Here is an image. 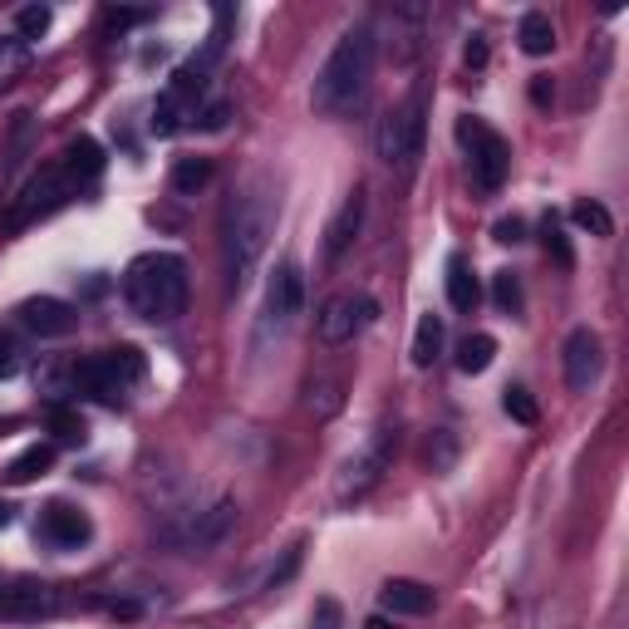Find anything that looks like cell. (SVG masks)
Segmentation results:
<instances>
[{
    "label": "cell",
    "instance_id": "1",
    "mask_svg": "<svg viewBox=\"0 0 629 629\" xmlns=\"http://www.w3.org/2000/svg\"><path fill=\"white\" fill-rule=\"evenodd\" d=\"M276 231V197L266 182L241 187L227 202V222H222V256H227V286L246 290L251 271L266 256V241Z\"/></svg>",
    "mask_w": 629,
    "mask_h": 629
},
{
    "label": "cell",
    "instance_id": "2",
    "mask_svg": "<svg viewBox=\"0 0 629 629\" xmlns=\"http://www.w3.org/2000/svg\"><path fill=\"white\" fill-rule=\"evenodd\" d=\"M374 50H379V40H374V30H369V25L344 30L340 40H335V50H330L325 64H320V74H315V89H310L315 114L340 118V114H349V109L364 99L369 74H374Z\"/></svg>",
    "mask_w": 629,
    "mask_h": 629
},
{
    "label": "cell",
    "instance_id": "3",
    "mask_svg": "<svg viewBox=\"0 0 629 629\" xmlns=\"http://www.w3.org/2000/svg\"><path fill=\"white\" fill-rule=\"evenodd\" d=\"M123 300L138 320L172 325L187 310V261L177 251H143L123 271Z\"/></svg>",
    "mask_w": 629,
    "mask_h": 629
},
{
    "label": "cell",
    "instance_id": "4",
    "mask_svg": "<svg viewBox=\"0 0 629 629\" xmlns=\"http://www.w3.org/2000/svg\"><path fill=\"white\" fill-rule=\"evenodd\" d=\"M138 379H143V354H138L133 344L74 364V389L89 394L94 403H109V408H118V403L128 399V389H133Z\"/></svg>",
    "mask_w": 629,
    "mask_h": 629
},
{
    "label": "cell",
    "instance_id": "5",
    "mask_svg": "<svg viewBox=\"0 0 629 629\" xmlns=\"http://www.w3.org/2000/svg\"><path fill=\"white\" fill-rule=\"evenodd\" d=\"M458 143L467 148V168H472V182L482 192H497L507 182V168H512V148L497 128H487L482 118H458Z\"/></svg>",
    "mask_w": 629,
    "mask_h": 629
},
{
    "label": "cell",
    "instance_id": "6",
    "mask_svg": "<svg viewBox=\"0 0 629 629\" xmlns=\"http://www.w3.org/2000/svg\"><path fill=\"white\" fill-rule=\"evenodd\" d=\"M374 148H379V158H384L389 168H408V163L423 153V99H418V94L379 118Z\"/></svg>",
    "mask_w": 629,
    "mask_h": 629
},
{
    "label": "cell",
    "instance_id": "7",
    "mask_svg": "<svg viewBox=\"0 0 629 629\" xmlns=\"http://www.w3.org/2000/svg\"><path fill=\"white\" fill-rule=\"evenodd\" d=\"M374 315H379L374 295H354V290H344V295H330V300L320 305L315 330H320V340L325 344H349L354 335H364V330L374 325Z\"/></svg>",
    "mask_w": 629,
    "mask_h": 629
},
{
    "label": "cell",
    "instance_id": "8",
    "mask_svg": "<svg viewBox=\"0 0 629 629\" xmlns=\"http://www.w3.org/2000/svg\"><path fill=\"white\" fill-rule=\"evenodd\" d=\"M300 310H305V276H300L295 261H281L271 271V281H266V335L271 330L286 335Z\"/></svg>",
    "mask_w": 629,
    "mask_h": 629
},
{
    "label": "cell",
    "instance_id": "9",
    "mask_svg": "<svg viewBox=\"0 0 629 629\" xmlns=\"http://www.w3.org/2000/svg\"><path fill=\"white\" fill-rule=\"evenodd\" d=\"M394 453H399V428H379V433L369 438V448H364L359 458L344 467L340 492H344V497H359V492H369V487H374V482L389 472Z\"/></svg>",
    "mask_w": 629,
    "mask_h": 629
},
{
    "label": "cell",
    "instance_id": "10",
    "mask_svg": "<svg viewBox=\"0 0 629 629\" xmlns=\"http://www.w3.org/2000/svg\"><path fill=\"white\" fill-rule=\"evenodd\" d=\"M15 315H20V325H25L30 335H40V340H69V335L79 330V310H74L69 300H55V295H30Z\"/></svg>",
    "mask_w": 629,
    "mask_h": 629
},
{
    "label": "cell",
    "instance_id": "11",
    "mask_svg": "<svg viewBox=\"0 0 629 629\" xmlns=\"http://www.w3.org/2000/svg\"><path fill=\"white\" fill-rule=\"evenodd\" d=\"M561 359H566V384H571V394H590V384L600 379V364H605L600 335H595L590 325L571 330V335H566V349H561Z\"/></svg>",
    "mask_w": 629,
    "mask_h": 629
},
{
    "label": "cell",
    "instance_id": "12",
    "mask_svg": "<svg viewBox=\"0 0 629 629\" xmlns=\"http://www.w3.org/2000/svg\"><path fill=\"white\" fill-rule=\"evenodd\" d=\"M35 536L45 541V546H55V551H79L89 536H94V526H89V516L79 512V507H69V502H50L40 521H35Z\"/></svg>",
    "mask_w": 629,
    "mask_h": 629
},
{
    "label": "cell",
    "instance_id": "13",
    "mask_svg": "<svg viewBox=\"0 0 629 629\" xmlns=\"http://www.w3.org/2000/svg\"><path fill=\"white\" fill-rule=\"evenodd\" d=\"M64 177L59 172H40L25 192H20V202H15V212H10V227H30V222H40V217H50L59 202H64Z\"/></svg>",
    "mask_w": 629,
    "mask_h": 629
},
{
    "label": "cell",
    "instance_id": "14",
    "mask_svg": "<svg viewBox=\"0 0 629 629\" xmlns=\"http://www.w3.org/2000/svg\"><path fill=\"white\" fill-rule=\"evenodd\" d=\"M231 526H236V502L222 497L212 512H197V521L187 526V551H212L222 536H227Z\"/></svg>",
    "mask_w": 629,
    "mask_h": 629
},
{
    "label": "cell",
    "instance_id": "15",
    "mask_svg": "<svg viewBox=\"0 0 629 629\" xmlns=\"http://www.w3.org/2000/svg\"><path fill=\"white\" fill-rule=\"evenodd\" d=\"M359 227H364V192L354 187L349 197H344V207L335 212V222H330V231H325V256L335 261V256H344L349 246H354V236H359Z\"/></svg>",
    "mask_w": 629,
    "mask_h": 629
},
{
    "label": "cell",
    "instance_id": "16",
    "mask_svg": "<svg viewBox=\"0 0 629 629\" xmlns=\"http://www.w3.org/2000/svg\"><path fill=\"white\" fill-rule=\"evenodd\" d=\"M379 605H384L389 615H428V610L438 605V595H433L428 585H418V580H384Z\"/></svg>",
    "mask_w": 629,
    "mask_h": 629
},
{
    "label": "cell",
    "instance_id": "17",
    "mask_svg": "<svg viewBox=\"0 0 629 629\" xmlns=\"http://www.w3.org/2000/svg\"><path fill=\"white\" fill-rule=\"evenodd\" d=\"M516 40H521V50H526L531 59L551 55V50H556V25H551V15L526 10V15H521V25H516Z\"/></svg>",
    "mask_w": 629,
    "mask_h": 629
},
{
    "label": "cell",
    "instance_id": "18",
    "mask_svg": "<svg viewBox=\"0 0 629 629\" xmlns=\"http://www.w3.org/2000/svg\"><path fill=\"white\" fill-rule=\"evenodd\" d=\"M477 300H482L477 276L467 271V261H462V256H453V261H448V305L462 310V315H472V310H477Z\"/></svg>",
    "mask_w": 629,
    "mask_h": 629
},
{
    "label": "cell",
    "instance_id": "19",
    "mask_svg": "<svg viewBox=\"0 0 629 629\" xmlns=\"http://www.w3.org/2000/svg\"><path fill=\"white\" fill-rule=\"evenodd\" d=\"M187 123H197V109H192L187 99H177V94H163V99L153 104V133H158V138H172V133H182Z\"/></svg>",
    "mask_w": 629,
    "mask_h": 629
},
{
    "label": "cell",
    "instance_id": "20",
    "mask_svg": "<svg viewBox=\"0 0 629 629\" xmlns=\"http://www.w3.org/2000/svg\"><path fill=\"white\" fill-rule=\"evenodd\" d=\"M413 364L418 369H433V359L443 354V315H423L418 320V330H413Z\"/></svg>",
    "mask_w": 629,
    "mask_h": 629
},
{
    "label": "cell",
    "instance_id": "21",
    "mask_svg": "<svg viewBox=\"0 0 629 629\" xmlns=\"http://www.w3.org/2000/svg\"><path fill=\"white\" fill-rule=\"evenodd\" d=\"M64 168H69V177L89 182V177H99V172H104V148H99L94 138H74V143H69V153H64Z\"/></svg>",
    "mask_w": 629,
    "mask_h": 629
},
{
    "label": "cell",
    "instance_id": "22",
    "mask_svg": "<svg viewBox=\"0 0 629 629\" xmlns=\"http://www.w3.org/2000/svg\"><path fill=\"white\" fill-rule=\"evenodd\" d=\"M50 467H55V448H50V443H35V448H25L20 458L10 462V472H5V477L20 487V482H35V477H45Z\"/></svg>",
    "mask_w": 629,
    "mask_h": 629
},
{
    "label": "cell",
    "instance_id": "23",
    "mask_svg": "<svg viewBox=\"0 0 629 629\" xmlns=\"http://www.w3.org/2000/svg\"><path fill=\"white\" fill-rule=\"evenodd\" d=\"M492 359H497V340H492V335H467V340L458 344V369L462 374H487Z\"/></svg>",
    "mask_w": 629,
    "mask_h": 629
},
{
    "label": "cell",
    "instance_id": "24",
    "mask_svg": "<svg viewBox=\"0 0 629 629\" xmlns=\"http://www.w3.org/2000/svg\"><path fill=\"white\" fill-rule=\"evenodd\" d=\"M207 182H212V158H177V168H172V192L192 197V192H202Z\"/></svg>",
    "mask_w": 629,
    "mask_h": 629
},
{
    "label": "cell",
    "instance_id": "25",
    "mask_svg": "<svg viewBox=\"0 0 629 629\" xmlns=\"http://www.w3.org/2000/svg\"><path fill=\"white\" fill-rule=\"evenodd\" d=\"M571 222L580 231H590V236H615V217H610V212H605L595 197H580V202H575V207H571Z\"/></svg>",
    "mask_w": 629,
    "mask_h": 629
},
{
    "label": "cell",
    "instance_id": "26",
    "mask_svg": "<svg viewBox=\"0 0 629 629\" xmlns=\"http://www.w3.org/2000/svg\"><path fill=\"white\" fill-rule=\"evenodd\" d=\"M25 64H30V45L15 40V35H5V40H0V89H5L10 79H20Z\"/></svg>",
    "mask_w": 629,
    "mask_h": 629
},
{
    "label": "cell",
    "instance_id": "27",
    "mask_svg": "<svg viewBox=\"0 0 629 629\" xmlns=\"http://www.w3.org/2000/svg\"><path fill=\"white\" fill-rule=\"evenodd\" d=\"M541 246H546V256H551L561 271H571V266H575V251H571V241H566V231H561L556 217H546V222H541Z\"/></svg>",
    "mask_w": 629,
    "mask_h": 629
},
{
    "label": "cell",
    "instance_id": "28",
    "mask_svg": "<svg viewBox=\"0 0 629 629\" xmlns=\"http://www.w3.org/2000/svg\"><path fill=\"white\" fill-rule=\"evenodd\" d=\"M50 20H55V10H50V5H25V10L15 15V40H25V45H30V40H40V35L50 30Z\"/></svg>",
    "mask_w": 629,
    "mask_h": 629
},
{
    "label": "cell",
    "instance_id": "29",
    "mask_svg": "<svg viewBox=\"0 0 629 629\" xmlns=\"http://www.w3.org/2000/svg\"><path fill=\"white\" fill-rule=\"evenodd\" d=\"M502 408H507V418H512V423H521V428H536V418H541L536 399H531L521 384H512V389L502 394Z\"/></svg>",
    "mask_w": 629,
    "mask_h": 629
},
{
    "label": "cell",
    "instance_id": "30",
    "mask_svg": "<svg viewBox=\"0 0 629 629\" xmlns=\"http://www.w3.org/2000/svg\"><path fill=\"white\" fill-rule=\"evenodd\" d=\"M50 428H55L59 443H84V433H89V428H84V418H79L74 408H64V403L50 408Z\"/></svg>",
    "mask_w": 629,
    "mask_h": 629
},
{
    "label": "cell",
    "instance_id": "31",
    "mask_svg": "<svg viewBox=\"0 0 629 629\" xmlns=\"http://www.w3.org/2000/svg\"><path fill=\"white\" fill-rule=\"evenodd\" d=\"M492 300H497V310L521 315V281H516V271H497L492 276Z\"/></svg>",
    "mask_w": 629,
    "mask_h": 629
},
{
    "label": "cell",
    "instance_id": "32",
    "mask_svg": "<svg viewBox=\"0 0 629 629\" xmlns=\"http://www.w3.org/2000/svg\"><path fill=\"white\" fill-rule=\"evenodd\" d=\"M458 458V443H453V433H433L428 438V462H433V472H448Z\"/></svg>",
    "mask_w": 629,
    "mask_h": 629
},
{
    "label": "cell",
    "instance_id": "33",
    "mask_svg": "<svg viewBox=\"0 0 629 629\" xmlns=\"http://www.w3.org/2000/svg\"><path fill=\"white\" fill-rule=\"evenodd\" d=\"M15 369H20V344L10 330H0V379H10Z\"/></svg>",
    "mask_w": 629,
    "mask_h": 629
},
{
    "label": "cell",
    "instance_id": "34",
    "mask_svg": "<svg viewBox=\"0 0 629 629\" xmlns=\"http://www.w3.org/2000/svg\"><path fill=\"white\" fill-rule=\"evenodd\" d=\"M492 236H497L502 246H516V241H526V222H521V217H502V222L492 227Z\"/></svg>",
    "mask_w": 629,
    "mask_h": 629
},
{
    "label": "cell",
    "instance_id": "35",
    "mask_svg": "<svg viewBox=\"0 0 629 629\" xmlns=\"http://www.w3.org/2000/svg\"><path fill=\"white\" fill-rule=\"evenodd\" d=\"M227 104H207V109H197V128H207V133H217V128H227Z\"/></svg>",
    "mask_w": 629,
    "mask_h": 629
},
{
    "label": "cell",
    "instance_id": "36",
    "mask_svg": "<svg viewBox=\"0 0 629 629\" xmlns=\"http://www.w3.org/2000/svg\"><path fill=\"white\" fill-rule=\"evenodd\" d=\"M148 10H109V30H128V25H143Z\"/></svg>",
    "mask_w": 629,
    "mask_h": 629
},
{
    "label": "cell",
    "instance_id": "37",
    "mask_svg": "<svg viewBox=\"0 0 629 629\" xmlns=\"http://www.w3.org/2000/svg\"><path fill=\"white\" fill-rule=\"evenodd\" d=\"M551 99H556V89H551V79H541V74H536V79H531V104H536V109H546Z\"/></svg>",
    "mask_w": 629,
    "mask_h": 629
},
{
    "label": "cell",
    "instance_id": "38",
    "mask_svg": "<svg viewBox=\"0 0 629 629\" xmlns=\"http://www.w3.org/2000/svg\"><path fill=\"white\" fill-rule=\"evenodd\" d=\"M462 59H467L472 69H482V64H487V40H482V35H472V40H467V50H462Z\"/></svg>",
    "mask_w": 629,
    "mask_h": 629
},
{
    "label": "cell",
    "instance_id": "39",
    "mask_svg": "<svg viewBox=\"0 0 629 629\" xmlns=\"http://www.w3.org/2000/svg\"><path fill=\"white\" fill-rule=\"evenodd\" d=\"M109 610H114L118 620H138V605H133V600H114Z\"/></svg>",
    "mask_w": 629,
    "mask_h": 629
},
{
    "label": "cell",
    "instance_id": "40",
    "mask_svg": "<svg viewBox=\"0 0 629 629\" xmlns=\"http://www.w3.org/2000/svg\"><path fill=\"white\" fill-rule=\"evenodd\" d=\"M10 516H15V507H10V502H0V531L10 526Z\"/></svg>",
    "mask_w": 629,
    "mask_h": 629
},
{
    "label": "cell",
    "instance_id": "41",
    "mask_svg": "<svg viewBox=\"0 0 629 629\" xmlns=\"http://www.w3.org/2000/svg\"><path fill=\"white\" fill-rule=\"evenodd\" d=\"M364 629H389V620H384V615H374V620H369Z\"/></svg>",
    "mask_w": 629,
    "mask_h": 629
},
{
    "label": "cell",
    "instance_id": "42",
    "mask_svg": "<svg viewBox=\"0 0 629 629\" xmlns=\"http://www.w3.org/2000/svg\"><path fill=\"white\" fill-rule=\"evenodd\" d=\"M0 600H5V590H0Z\"/></svg>",
    "mask_w": 629,
    "mask_h": 629
}]
</instances>
